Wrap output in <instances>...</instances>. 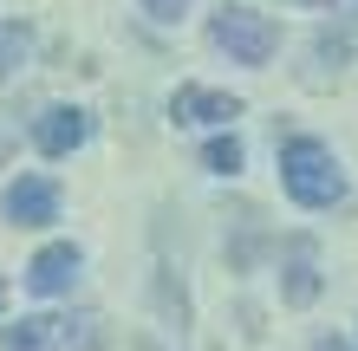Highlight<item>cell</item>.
Masks as SVG:
<instances>
[{
	"label": "cell",
	"instance_id": "52a82bcc",
	"mask_svg": "<svg viewBox=\"0 0 358 351\" xmlns=\"http://www.w3.org/2000/svg\"><path fill=\"white\" fill-rule=\"evenodd\" d=\"M78 280V247L72 241H52V247H39L33 267H27V286L39 299H52V293H66V286Z\"/></svg>",
	"mask_w": 358,
	"mask_h": 351
},
{
	"label": "cell",
	"instance_id": "ba28073f",
	"mask_svg": "<svg viewBox=\"0 0 358 351\" xmlns=\"http://www.w3.org/2000/svg\"><path fill=\"white\" fill-rule=\"evenodd\" d=\"M52 332H59V319H20V325H7L0 351H46V345H52Z\"/></svg>",
	"mask_w": 358,
	"mask_h": 351
},
{
	"label": "cell",
	"instance_id": "4fadbf2b",
	"mask_svg": "<svg viewBox=\"0 0 358 351\" xmlns=\"http://www.w3.org/2000/svg\"><path fill=\"white\" fill-rule=\"evenodd\" d=\"M352 46H358V33H339V39H332V33H326V39H320V59H345Z\"/></svg>",
	"mask_w": 358,
	"mask_h": 351
},
{
	"label": "cell",
	"instance_id": "2e32d148",
	"mask_svg": "<svg viewBox=\"0 0 358 351\" xmlns=\"http://www.w3.org/2000/svg\"><path fill=\"white\" fill-rule=\"evenodd\" d=\"M137 351H157V345H150V338H137Z\"/></svg>",
	"mask_w": 358,
	"mask_h": 351
},
{
	"label": "cell",
	"instance_id": "8fae6325",
	"mask_svg": "<svg viewBox=\"0 0 358 351\" xmlns=\"http://www.w3.org/2000/svg\"><path fill=\"white\" fill-rule=\"evenodd\" d=\"M20 59H27V33H20L13 20H0V78H13Z\"/></svg>",
	"mask_w": 358,
	"mask_h": 351
},
{
	"label": "cell",
	"instance_id": "e0dca14e",
	"mask_svg": "<svg viewBox=\"0 0 358 351\" xmlns=\"http://www.w3.org/2000/svg\"><path fill=\"white\" fill-rule=\"evenodd\" d=\"M306 7H332V0H306Z\"/></svg>",
	"mask_w": 358,
	"mask_h": 351
},
{
	"label": "cell",
	"instance_id": "8992f818",
	"mask_svg": "<svg viewBox=\"0 0 358 351\" xmlns=\"http://www.w3.org/2000/svg\"><path fill=\"white\" fill-rule=\"evenodd\" d=\"M170 117L176 124H235L241 117V98L235 91H208V85H182L170 98Z\"/></svg>",
	"mask_w": 358,
	"mask_h": 351
},
{
	"label": "cell",
	"instance_id": "ac0fdd59",
	"mask_svg": "<svg viewBox=\"0 0 358 351\" xmlns=\"http://www.w3.org/2000/svg\"><path fill=\"white\" fill-rule=\"evenodd\" d=\"M0 163H7V143H0Z\"/></svg>",
	"mask_w": 358,
	"mask_h": 351
},
{
	"label": "cell",
	"instance_id": "3957f363",
	"mask_svg": "<svg viewBox=\"0 0 358 351\" xmlns=\"http://www.w3.org/2000/svg\"><path fill=\"white\" fill-rule=\"evenodd\" d=\"M0 209H7L13 228H46V221H59V182L52 176H20Z\"/></svg>",
	"mask_w": 358,
	"mask_h": 351
},
{
	"label": "cell",
	"instance_id": "5bb4252c",
	"mask_svg": "<svg viewBox=\"0 0 358 351\" xmlns=\"http://www.w3.org/2000/svg\"><path fill=\"white\" fill-rule=\"evenodd\" d=\"M320 351H358V345H339V338H320Z\"/></svg>",
	"mask_w": 358,
	"mask_h": 351
},
{
	"label": "cell",
	"instance_id": "277c9868",
	"mask_svg": "<svg viewBox=\"0 0 358 351\" xmlns=\"http://www.w3.org/2000/svg\"><path fill=\"white\" fill-rule=\"evenodd\" d=\"M280 299H287V306H313V299H320V247H313V234H293V241H287Z\"/></svg>",
	"mask_w": 358,
	"mask_h": 351
},
{
	"label": "cell",
	"instance_id": "7a4b0ae2",
	"mask_svg": "<svg viewBox=\"0 0 358 351\" xmlns=\"http://www.w3.org/2000/svg\"><path fill=\"white\" fill-rule=\"evenodd\" d=\"M208 39L235 59V66H267L273 52H280V27H273L267 13L241 7V0H228V7H215V20H208Z\"/></svg>",
	"mask_w": 358,
	"mask_h": 351
},
{
	"label": "cell",
	"instance_id": "9c48e42d",
	"mask_svg": "<svg viewBox=\"0 0 358 351\" xmlns=\"http://www.w3.org/2000/svg\"><path fill=\"white\" fill-rule=\"evenodd\" d=\"M59 351H98V319L92 313H78V319H59Z\"/></svg>",
	"mask_w": 358,
	"mask_h": 351
},
{
	"label": "cell",
	"instance_id": "7c38bea8",
	"mask_svg": "<svg viewBox=\"0 0 358 351\" xmlns=\"http://www.w3.org/2000/svg\"><path fill=\"white\" fill-rule=\"evenodd\" d=\"M143 13H150V20H182L189 0H143Z\"/></svg>",
	"mask_w": 358,
	"mask_h": 351
},
{
	"label": "cell",
	"instance_id": "9a60e30c",
	"mask_svg": "<svg viewBox=\"0 0 358 351\" xmlns=\"http://www.w3.org/2000/svg\"><path fill=\"white\" fill-rule=\"evenodd\" d=\"M0 313H7V280H0Z\"/></svg>",
	"mask_w": 358,
	"mask_h": 351
},
{
	"label": "cell",
	"instance_id": "30bf717a",
	"mask_svg": "<svg viewBox=\"0 0 358 351\" xmlns=\"http://www.w3.org/2000/svg\"><path fill=\"white\" fill-rule=\"evenodd\" d=\"M202 170H208V176H235V170H241V143H235V137H208V143H202Z\"/></svg>",
	"mask_w": 358,
	"mask_h": 351
},
{
	"label": "cell",
	"instance_id": "5b68a950",
	"mask_svg": "<svg viewBox=\"0 0 358 351\" xmlns=\"http://www.w3.org/2000/svg\"><path fill=\"white\" fill-rule=\"evenodd\" d=\"M85 137H92V117L78 111V105H52L46 117L33 124V143H39V156H72Z\"/></svg>",
	"mask_w": 358,
	"mask_h": 351
},
{
	"label": "cell",
	"instance_id": "6da1fadb",
	"mask_svg": "<svg viewBox=\"0 0 358 351\" xmlns=\"http://www.w3.org/2000/svg\"><path fill=\"white\" fill-rule=\"evenodd\" d=\"M280 189L300 209H339L345 202V170L320 137H287L280 143Z\"/></svg>",
	"mask_w": 358,
	"mask_h": 351
}]
</instances>
